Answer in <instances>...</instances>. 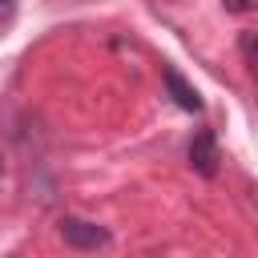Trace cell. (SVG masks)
Instances as JSON below:
<instances>
[{
	"mask_svg": "<svg viewBox=\"0 0 258 258\" xmlns=\"http://www.w3.org/2000/svg\"><path fill=\"white\" fill-rule=\"evenodd\" d=\"M238 52H242V60H246L250 77L258 81V28H246V32L238 36Z\"/></svg>",
	"mask_w": 258,
	"mask_h": 258,
	"instance_id": "cell-4",
	"label": "cell"
},
{
	"mask_svg": "<svg viewBox=\"0 0 258 258\" xmlns=\"http://www.w3.org/2000/svg\"><path fill=\"white\" fill-rule=\"evenodd\" d=\"M222 8L234 16H250V12H258V0H222Z\"/></svg>",
	"mask_w": 258,
	"mask_h": 258,
	"instance_id": "cell-5",
	"label": "cell"
},
{
	"mask_svg": "<svg viewBox=\"0 0 258 258\" xmlns=\"http://www.w3.org/2000/svg\"><path fill=\"white\" fill-rule=\"evenodd\" d=\"M161 85H165V93L173 97V105L177 109H185V113H202V97H198V89L173 69V64H165L161 69Z\"/></svg>",
	"mask_w": 258,
	"mask_h": 258,
	"instance_id": "cell-3",
	"label": "cell"
},
{
	"mask_svg": "<svg viewBox=\"0 0 258 258\" xmlns=\"http://www.w3.org/2000/svg\"><path fill=\"white\" fill-rule=\"evenodd\" d=\"M56 230H60L64 246H73V250H101V246H109V230L97 226V222H89V218H73V214H64Z\"/></svg>",
	"mask_w": 258,
	"mask_h": 258,
	"instance_id": "cell-1",
	"label": "cell"
},
{
	"mask_svg": "<svg viewBox=\"0 0 258 258\" xmlns=\"http://www.w3.org/2000/svg\"><path fill=\"white\" fill-rule=\"evenodd\" d=\"M218 141H214V133L210 129H198L194 133V141H189V165H194V173H202V177H218Z\"/></svg>",
	"mask_w": 258,
	"mask_h": 258,
	"instance_id": "cell-2",
	"label": "cell"
}]
</instances>
